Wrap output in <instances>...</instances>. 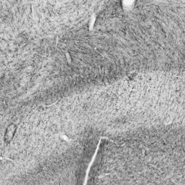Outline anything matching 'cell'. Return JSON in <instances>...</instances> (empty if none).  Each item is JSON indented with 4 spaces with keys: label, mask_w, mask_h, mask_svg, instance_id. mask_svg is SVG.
I'll list each match as a JSON object with an SVG mask.
<instances>
[{
    "label": "cell",
    "mask_w": 185,
    "mask_h": 185,
    "mask_svg": "<svg viewBox=\"0 0 185 185\" xmlns=\"http://www.w3.org/2000/svg\"><path fill=\"white\" fill-rule=\"evenodd\" d=\"M15 130H16V127L14 124H11L9 125V127H8L7 130V133H6L5 135V140H7V141H9L12 138L13 135H14V133L15 132Z\"/></svg>",
    "instance_id": "6da1fadb"
}]
</instances>
